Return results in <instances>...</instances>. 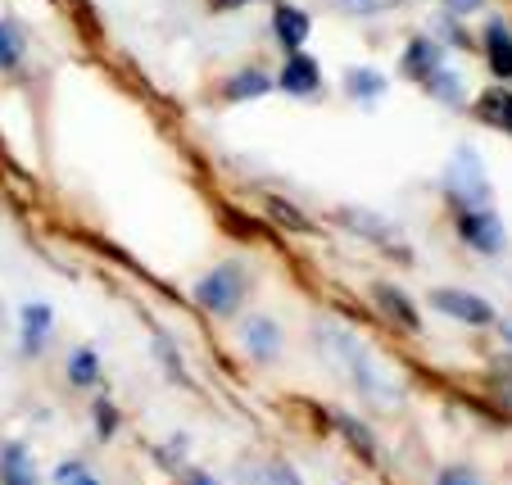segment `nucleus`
Here are the masks:
<instances>
[{"label":"nucleus","instance_id":"nucleus-24","mask_svg":"<svg viewBox=\"0 0 512 485\" xmlns=\"http://www.w3.org/2000/svg\"><path fill=\"white\" fill-rule=\"evenodd\" d=\"M435 485H485L472 467H445V472L435 476Z\"/></svg>","mask_w":512,"mask_h":485},{"label":"nucleus","instance_id":"nucleus-9","mask_svg":"<svg viewBox=\"0 0 512 485\" xmlns=\"http://www.w3.org/2000/svg\"><path fill=\"white\" fill-rule=\"evenodd\" d=\"M372 300H377V309L386 313L390 322H399V327H404L408 336H417V331H422V318H417V309L408 304V295L399 291V286L377 282V286H372Z\"/></svg>","mask_w":512,"mask_h":485},{"label":"nucleus","instance_id":"nucleus-20","mask_svg":"<svg viewBox=\"0 0 512 485\" xmlns=\"http://www.w3.org/2000/svg\"><path fill=\"white\" fill-rule=\"evenodd\" d=\"M422 87L431 91L435 100H445V105H463V78H458L454 68H440V64H435L431 73L422 78Z\"/></svg>","mask_w":512,"mask_h":485},{"label":"nucleus","instance_id":"nucleus-17","mask_svg":"<svg viewBox=\"0 0 512 485\" xmlns=\"http://www.w3.org/2000/svg\"><path fill=\"white\" fill-rule=\"evenodd\" d=\"M23 55H28V37H23L19 23L0 19V73H14V68L23 64Z\"/></svg>","mask_w":512,"mask_h":485},{"label":"nucleus","instance_id":"nucleus-3","mask_svg":"<svg viewBox=\"0 0 512 485\" xmlns=\"http://www.w3.org/2000/svg\"><path fill=\"white\" fill-rule=\"evenodd\" d=\"M445 182H449V195H454V200L463 204V209H485V204H490V182H485V164H481V155H476L472 146H458V150H454Z\"/></svg>","mask_w":512,"mask_h":485},{"label":"nucleus","instance_id":"nucleus-1","mask_svg":"<svg viewBox=\"0 0 512 485\" xmlns=\"http://www.w3.org/2000/svg\"><path fill=\"white\" fill-rule=\"evenodd\" d=\"M322 345H331V359H340L349 368V377H354V386L363 390L368 399H377L381 408H390L399 399L395 381L386 377V372L377 368V359H372V350L363 345L358 336H349V331H327L322 336Z\"/></svg>","mask_w":512,"mask_h":485},{"label":"nucleus","instance_id":"nucleus-18","mask_svg":"<svg viewBox=\"0 0 512 485\" xmlns=\"http://www.w3.org/2000/svg\"><path fill=\"white\" fill-rule=\"evenodd\" d=\"M345 91L354 100H363V105H372V100L386 96V78H381L377 68H349V73H345Z\"/></svg>","mask_w":512,"mask_h":485},{"label":"nucleus","instance_id":"nucleus-4","mask_svg":"<svg viewBox=\"0 0 512 485\" xmlns=\"http://www.w3.org/2000/svg\"><path fill=\"white\" fill-rule=\"evenodd\" d=\"M431 309L445 313V318H454V322H463V327H490V322H494V309L481 300V295L454 291V286H440V291H431Z\"/></svg>","mask_w":512,"mask_h":485},{"label":"nucleus","instance_id":"nucleus-19","mask_svg":"<svg viewBox=\"0 0 512 485\" xmlns=\"http://www.w3.org/2000/svg\"><path fill=\"white\" fill-rule=\"evenodd\" d=\"M476 118L499 132H512V91H490V96L476 100Z\"/></svg>","mask_w":512,"mask_h":485},{"label":"nucleus","instance_id":"nucleus-22","mask_svg":"<svg viewBox=\"0 0 512 485\" xmlns=\"http://www.w3.org/2000/svg\"><path fill=\"white\" fill-rule=\"evenodd\" d=\"M55 485H100V481L91 476L87 463H59L55 467Z\"/></svg>","mask_w":512,"mask_h":485},{"label":"nucleus","instance_id":"nucleus-2","mask_svg":"<svg viewBox=\"0 0 512 485\" xmlns=\"http://www.w3.org/2000/svg\"><path fill=\"white\" fill-rule=\"evenodd\" d=\"M245 295H250V277H245V268L236 259L218 263V268L204 272L200 282H195V304L204 313H213V318H232L245 304Z\"/></svg>","mask_w":512,"mask_h":485},{"label":"nucleus","instance_id":"nucleus-16","mask_svg":"<svg viewBox=\"0 0 512 485\" xmlns=\"http://www.w3.org/2000/svg\"><path fill=\"white\" fill-rule=\"evenodd\" d=\"M68 381L78 390H87V386H100V377H105V368H100V354L91 350V345H82V350H73L68 354Z\"/></svg>","mask_w":512,"mask_h":485},{"label":"nucleus","instance_id":"nucleus-14","mask_svg":"<svg viewBox=\"0 0 512 485\" xmlns=\"http://www.w3.org/2000/svg\"><path fill=\"white\" fill-rule=\"evenodd\" d=\"M435 64H440V46H435L431 37H413L408 41V50H404V59H399V73L413 78V82H422Z\"/></svg>","mask_w":512,"mask_h":485},{"label":"nucleus","instance_id":"nucleus-5","mask_svg":"<svg viewBox=\"0 0 512 485\" xmlns=\"http://www.w3.org/2000/svg\"><path fill=\"white\" fill-rule=\"evenodd\" d=\"M458 236L481 254L503 250V223L490 214V209H463V214H458Z\"/></svg>","mask_w":512,"mask_h":485},{"label":"nucleus","instance_id":"nucleus-23","mask_svg":"<svg viewBox=\"0 0 512 485\" xmlns=\"http://www.w3.org/2000/svg\"><path fill=\"white\" fill-rule=\"evenodd\" d=\"M91 413H96V431H100V440L114 436V427H118L114 404H109V399H96V404H91Z\"/></svg>","mask_w":512,"mask_h":485},{"label":"nucleus","instance_id":"nucleus-13","mask_svg":"<svg viewBox=\"0 0 512 485\" xmlns=\"http://www.w3.org/2000/svg\"><path fill=\"white\" fill-rule=\"evenodd\" d=\"M236 485H304V476L295 472L290 463H277V458H268V463H241V472H236Z\"/></svg>","mask_w":512,"mask_h":485},{"label":"nucleus","instance_id":"nucleus-6","mask_svg":"<svg viewBox=\"0 0 512 485\" xmlns=\"http://www.w3.org/2000/svg\"><path fill=\"white\" fill-rule=\"evenodd\" d=\"M50 331H55V309L41 300H28L19 313V340H23V354L37 359L41 350L50 345Z\"/></svg>","mask_w":512,"mask_h":485},{"label":"nucleus","instance_id":"nucleus-21","mask_svg":"<svg viewBox=\"0 0 512 485\" xmlns=\"http://www.w3.org/2000/svg\"><path fill=\"white\" fill-rule=\"evenodd\" d=\"M327 5L340 10V14H354V19H368V14L395 10V5H404V0H327Z\"/></svg>","mask_w":512,"mask_h":485},{"label":"nucleus","instance_id":"nucleus-27","mask_svg":"<svg viewBox=\"0 0 512 485\" xmlns=\"http://www.w3.org/2000/svg\"><path fill=\"white\" fill-rule=\"evenodd\" d=\"M485 0H445V14H454V19H463V14H472V10H481Z\"/></svg>","mask_w":512,"mask_h":485},{"label":"nucleus","instance_id":"nucleus-30","mask_svg":"<svg viewBox=\"0 0 512 485\" xmlns=\"http://www.w3.org/2000/svg\"><path fill=\"white\" fill-rule=\"evenodd\" d=\"M503 336H508V345H512V322H508V327H503Z\"/></svg>","mask_w":512,"mask_h":485},{"label":"nucleus","instance_id":"nucleus-7","mask_svg":"<svg viewBox=\"0 0 512 485\" xmlns=\"http://www.w3.org/2000/svg\"><path fill=\"white\" fill-rule=\"evenodd\" d=\"M277 87L286 91V96H313V91L322 87V68L313 55H304V50H295V55H286V64H281V78Z\"/></svg>","mask_w":512,"mask_h":485},{"label":"nucleus","instance_id":"nucleus-15","mask_svg":"<svg viewBox=\"0 0 512 485\" xmlns=\"http://www.w3.org/2000/svg\"><path fill=\"white\" fill-rule=\"evenodd\" d=\"M0 485H37L32 458H28V449H23L19 440L0 449Z\"/></svg>","mask_w":512,"mask_h":485},{"label":"nucleus","instance_id":"nucleus-10","mask_svg":"<svg viewBox=\"0 0 512 485\" xmlns=\"http://www.w3.org/2000/svg\"><path fill=\"white\" fill-rule=\"evenodd\" d=\"M309 28H313L309 14L295 10V5H277V10H272V32H277V41H281L286 55H295V50L309 41Z\"/></svg>","mask_w":512,"mask_h":485},{"label":"nucleus","instance_id":"nucleus-8","mask_svg":"<svg viewBox=\"0 0 512 485\" xmlns=\"http://www.w3.org/2000/svg\"><path fill=\"white\" fill-rule=\"evenodd\" d=\"M241 350L254 363H272L281 350V327L272 318H245L241 322Z\"/></svg>","mask_w":512,"mask_h":485},{"label":"nucleus","instance_id":"nucleus-29","mask_svg":"<svg viewBox=\"0 0 512 485\" xmlns=\"http://www.w3.org/2000/svg\"><path fill=\"white\" fill-rule=\"evenodd\" d=\"M186 481H191V485H213V476H209V472H191Z\"/></svg>","mask_w":512,"mask_h":485},{"label":"nucleus","instance_id":"nucleus-25","mask_svg":"<svg viewBox=\"0 0 512 485\" xmlns=\"http://www.w3.org/2000/svg\"><path fill=\"white\" fill-rule=\"evenodd\" d=\"M272 214H277L286 227H295V232H309V223H304V214H300V209H286V204H281V200H272Z\"/></svg>","mask_w":512,"mask_h":485},{"label":"nucleus","instance_id":"nucleus-12","mask_svg":"<svg viewBox=\"0 0 512 485\" xmlns=\"http://www.w3.org/2000/svg\"><path fill=\"white\" fill-rule=\"evenodd\" d=\"M277 87V82L263 73V68H236L232 78L223 82V100L227 105H241V100H259V96H268V91Z\"/></svg>","mask_w":512,"mask_h":485},{"label":"nucleus","instance_id":"nucleus-26","mask_svg":"<svg viewBox=\"0 0 512 485\" xmlns=\"http://www.w3.org/2000/svg\"><path fill=\"white\" fill-rule=\"evenodd\" d=\"M340 427L349 431V440H354V445L363 449V454H372V436H368V427H358L354 418H340Z\"/></svg>","mask_w":512,"mask_h":485},{"label":"nucleus","instance_id":"nucleus-28","mask_svg":"<svg viewBox=\"0 0 512 485\" xmlns=\"http://www.w3.org/2000/svg\"><path fill=\"white\" fill-rule=\"evenodd\" d=\"M241 5H250V0H209L213 14H227V10H241Z\"/></svg>","mask_w":512,"mask_h":485},{"label":"nucleus","instance_id":"nucleus-11","mask_svg":"<svg viewBox=\"0 0 512 485\" xmlns=\"http://www.w3.org/2000/svg\"><path fill=\"white\" fill-rule=\"evenodd\" d=\"M485 59H490V73L499 82H512V28L503 19H494L485 28Z\"/></svg>","mask_w":512,"mask_h":485}]
</instances>
